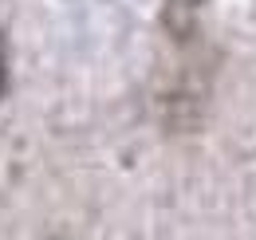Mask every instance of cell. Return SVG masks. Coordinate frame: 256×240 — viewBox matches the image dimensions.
Returning a JSON list of instances; mask_svg holds the SVG:
<instances>
[{
	"mask_svg": "<svg viewBox=\"0 0 256 240\" xmlns=\"http://www.w3.org/2000/svg\"><path fill=\"white\" fill-rule=\"evenodd\" d=\"M4 83H8V75H4V60H0V90H4Z\"/></svg>",
	"mask_w": 256,
	"mask_h": 240,
	"instance_id": "obj_2",
	"label": "cell"
},
{
	"mask_svg": "<svg viewBox=\"0 0 256 240\" xmlns=\"http://www.w3.org/2000/svg\"><path fill=\"white\" fill-rule=\"evenodd\" d=\"M201 4L205 0H170L166 4V24L174 36H186L193 28V20H197V12H201Z\"/></svg>",
	"mask_w": 256,
	"mask_h": 240,
	"instance_id": "obj_1",
	"label": "cell"
}]
</instances>
